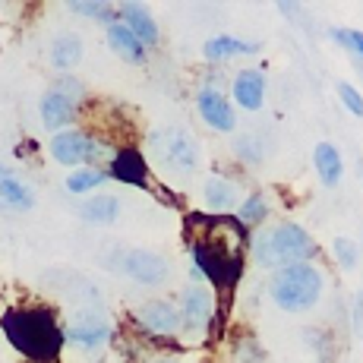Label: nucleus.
I'll return each instance as SVG.
<instances>
[{
	"instance_id": "31",
	"label": "nucleus",
	"mask_w": 363,
	"mask_h": 363,
	"mask_svg": "<svg viewBox=\"0 0 363 363\" xmlns=\"http://www.w3.org/2000/svg\"><path fill=\"white\" fill-rule=\"evenodd\" d=\"M4 174H6V167H4V162H0V177H4Z\"/></svg>"
},
{
	"instance_id": "11",
	"label": "nucleus",
	"mask_w": 363,
	"mask_h": 363,
	"mask_svg": "<svg viewBox=\"0 0 363 363\" xmlns=\"http://www.w3.org/2000/svg\"><path fill=\"white\" fill-rule=\"evenodd\" d=\"M108 177L117 184L136 186V190H149V162L136 145H121L114 149V158L108 162Z\"/></svg>"
},
{
	"instance_id": "10",
	"label": "nucleus",
	"mask_w": 363,
	"mask_h": 363,
	"mask_svg": "<svg viewBox=\"0 0 363 363\" xmlns=\"http://www.w3.org/2000/svg\"><path fill=\"white\" fill-rule=\"evenodd\" d=\"M121 272L127 278H133L136 284L158 288V284L167 281L171 265H167L164 256L152 253V250H130V253H123V259H121Z\"/></svg>"
},
{
	"instance_id": "25",
	"label": "nucleus",
	"mask_w": 363,
	"mask_h": 363,
	"mask_svg": "<svg viewBox=\"0 0 363 363\" xmlns=\"http://www.w3.org/2000/svg\"><path fill=\"white\" fill-rule=\"evenodd\" d=\"M237 218H240L243 225H262V221L269 218V196H265V193H250V196L237 206Z\"/></svg>"
},
{
	"instance_id": "4",
	"label": "nucleus",
	"mask_w": 363,
	"mask_h": 363,
	"mask_svg": "<svg viewBox=\"0 0 363 363\" xmlns=\"http://www.w3.org/2000/svg\"><path fill=\"white\" fill-rule=\"evenodd\" d=\"M269 294L275 300L278 310L284 313H306L316 306L323 294V272L313 262L288 265V269L275 272L269 281Z\"/></svg>"
},
{
	"instance_id": "12",
	"label": "nucleus",
	"mask_w": 363,
	"mask_h": 363,
	"mask_svg": "<svg viewBox=\"0 0 363 363\" xmlns=\"http://www.w3.org/2000/svg\"><path fill=\"white\" fill-rule=\"evenodd\" d=\"M196 111L202 117V123L218 133H234L237 117H234V104L228 101V95L215 86H202L196 95Z\"/></svg>"
},
{
	"instance_id": "30",
	"label": "nucleus",
	"mask_w": 363,
	"mask_h": 363,
	"mask_svg": "<svg viewBox=\"0 0 363 363\" xmlns=\"http://www.w3.org/2000/svg\"><path fill=\"white\" fill-rule=\"evenodd\" d=\"M51 89H57V92H64V95H69L73 101H79L82 104V99H86V86H82L76 76H60L57 82H54Z\"/></svg>"
},
{
	"instance_id": "16",
	"label": "nucleus",
	"mask_w": 363,
	"mask_h": 363,
	"mask_svg": "<svg viewBox=\"0 0 363 363\" xmlns=\"http://www.w3.org/2000/svg\"><path fill=\"white\" fill-rule=\"evenodd\" d=\"M262 48L256 41H243V38H234V35H215L202 45V57L208 64H225L231 57H250V54H259Z\"/></svg>"
},
{
	"instance_id": "2",
	"label": "nucleus",
	"mask_w": 363,
	"mask_h": 363,
	"mask_svg": "<svg viewBox=\"0 0 363 363\" xmlns=\"http://www.w3.org/2000/svg\"><path fill=\"white\" fill-rule=\"evenodd\" d=\"M250 250H253V259L259 262L262 269L281 272V269H288V265L310 262L313 256H316V240H313L297 221H281V225L269 228V231L253 234Z\"/></svg>"
},
{
	"instance_id": "19",
	"label": "nucleus",
	"mask_w": 363,
	"mask_h": 363,
	"mask_svg": "<svg viewBox=\"0 0 363 363\" xmlns=\"http://www.w3.org/2000/svg\"><path fill=\"white\" fill-rule=\"evenodd\" d=\"M0 208H4V212H29V208H35L32 186L10 171L0 177Z\"/></svg>"
},
{
	"instance_id": "23",
	"label": "nucleus",
	"mask_w": 363,
	"mask_h": 363,
	"mask_svg": "<svg viewBox=\"0 0 363 363\" xmlns=\"http://www.w3.org/2000/svg\"><path fill=\"white\" fill-rule=\"evenodd\" d=\"M121 215V199L117 196H92L79 206V218L92 221V225H111Z\"/></svg>"
},
{
	"instance_id": "6",
	"label": "nucleus",
	"mask_w": 363,
	"mask_h": 363,
	"mask_svg": "<svg viewBox=\"0 0 363 363\" xmlns=\"http://www.w3.org/2000/svg\"><path fill=\"white\" fill-rule=\"evenodd\" d=\"M67 332V341L73 347H79V351H99L111 341V319L104 316L101 310H76L73 316H69V323L64 325Z\"/></svg>"
},
{
	"instance_id": "24",
	"label": "nucleus",
	"mask_w": 363,
	"mask_h": 363,
	"mask_svg": "<svg viewBox=\"0 0 363 363\" xmlns=\"http://www.w3.org/2000/svg\"><path fill=\"white\" fill-rule=\"evenodd\" d=\"M67 10H69V13H76V16L95 19V23H101L104 29L117 23V6H114V4H108V0H69Z\"/></svg>"
},
{
	"instance_id": "18",
	"label": "nucleus",
	"mask_w": 363,
	"mask_h": 363,
	"mask_svg": "<svg viewBox=\"0 0 363 363\" xmlns=\"http://www.w3.org/2000/svg\"><path fill=\"white\" fill-rule=\"evenodd\" d=\"M48 60H51V67L60 69V73L76 69V67H79V60H82V38L76 32L54 35L51 48H48Z\"/></svg>"
},
{
	"instance_id": "21",
	"label": "nucleus",
	"mask_w": 363,
	"mask_h": 363,
	"mask_svg": "<svg viewBox=\"0 0 363 363\" xmlns=\"http://www.w3.org/2000/svg\"><path fill=\"white\" fill-rule=\"evenodd\" d=\"M313 164H316V174L325 186H338V180L345 177V162H341V152L335 149L332 143H319L313 149Z\"/></svg>"
},
{
	"instance_id": "9",
	"label": "nucleus",
	"mask_w": 363,
	"mask_h": 363,
	"mask_svg": "<svg viewBox=\"0 0 363 363\" xmlns=\"http://www.w3.org/2000/svg\"><path fill=\"white\" fill-rule=\"evenodd\" d=\"M152 143L158 145V158H162L164 167L171 171H193L199 162V149L193 143L190 133L184 130H164V133H155Z\"/></svg>"
},
{
	"instance_id": "22",
	"label": "nucleus",
	"mask_w": 363,
	"mask_h": 363,
	"mask_svg": "<svg viewBox=\"0 0 363 363\" xmlns=\"http://www.w3.org/2000/svg\"><path fill=\"white\" fill-rule=\"evenodd\" d=\"M108 167H76V171L67 174L64 186L67 193H73V196H89V193H95L101 184H108Z\"/></svg>"
},
{
	"instance_id": "26",
	"label": "nucleus",
	"mask_w": 363,
	"mask_h": 363,
	"mask_svg": "<svg viewBox=\"0 0 363 363\" xmlns=\"http://www.w3.org/2000/svg\"><path fill=\"white\" fill-rule=\"evenodd\" d=\"M332 250H335V259H338L341 269H354L357 259H360V250L351 237H338V240L332 243Z\"/></svg>"
},
{
	"instance_id": "8",
	"label": "nucleus",
	"mask_w": 363,
	"mask_h": 363,
	"mask_svg": "<svg viewBox=\"0 0 363 363\" xmlns=\"http://www.w3.org/2000/svg\"><path fill=\"white\" fill-rule=\"evenodd\" d=\"M215 294L206 284H190L180 294V319H184V332L186 335H202L212 329L215 323Z\"/></svg>"
},
{
	"instance_id": "7",
	"label": "nucleus",
	"mask_w": 363,
	"mask_h": 363,
	"mask_svg": "<svg viewBox=\"0 0 363 363\" xmlns=\"http://www.w3.org/2000/svg\"><path fill=\"white\" fill-rule=\"evenodd\" d=\"M133 323L139 325L152 338H174L184 332V319H180V306L174 300H145L143 306L133 310Z\"/></svg>"
},
{
	"instance_id": "1",
	"label": "nucleus",
	"mask_w": 363,
	"mask_h": 363,
	"mask_svg": "<svg viewBox=\"0 0 363 363\" xmlns=\"http://www.w3.org/2000/svg\"><path fill=\"white\" fill-rule=\"evenodd\" d=\"M0 329L10 347L29 363H60L67 332L57 313L45 303H16L0 316Z\"/></svg>"
},
{
	"instance_id": "13",
	"label": "nucleus",
	"mask_w": 363,
	"mask_h": 363,
	"mask_svg": "<svg viewBox=\"0 0 363 363\" xmlns=\"http://www.w3.org/2000/svg\"><path fill=\"white\" fill-rule=\"evenodd\" d=\"M117 19H121L145 48H155L158 41H162V29H158L155 16H152V10L145 4H139V0H123V4H117Z\"/></svg>"
},
{
	"instance_id": "27",
	"label": "nucleus",
	"mask_w": 363,
	"mask_h": 363,
	"mask_svg": "<svg viewBox=\"0 0 363 363\" xmlns=\"http://www.w3.org/2000/svg\"><path fill=\"white\" fill-rule=\"evenodd\" d=\"M332 38L338 41V45H345L354 57L363 60V32L360 29H332Z\"/></svg>"
},
{
	"instance_id": "28",
	"label": "nucleus",
	"mask_w": 363,
	"mask_h": 363,
	"mask_svg": "<svg viewBox=\"0 0 363 363\" xmlns=\"http://www.w3.org/2000/svg\"><path fill=\"white\" fill-rule=\"evenodd\" d=\"M338 99L354 117H363V95L351 86V82H338Z\"/></svg>"
},
{
	"instance_id": "3",
	"label": "nucleus",
	"mask_w": 363,
	"mask_h": 363,
	"mask_svg": "<svg viewBox=\"0 0 363 363\" xmlns=\"http://www.w3.org/2000/svg\"><path fill=\"white\" fill-rule=\"evenodd\" d=\"M190 256L202 281H212V288L228 303L243 275V247L221 243L218 237H196L190 240Z\"/></svg>"
},
{
	"instance_id": "15",
	"label": "nucleus",
	"mask_w": 363,
	"mask_h": 363,
	"mask_svg": "<svg viewBox=\"0 0 363 363\" xmlns=\"http://www.w3.org/2000/svg\"><path fill=\"white\" fill-rule=\"evenodd\" d=\"M231 95L243 111H259L265 104V76H262V69H240L231 82Z\"/></svg>"
},
{
	"instance_id": "29",
	"label": "nucleus",
	"mask_w": 363,
	"mask_h": 363,
	"mask_svg": "<svg viewBox=\"0 0 363 363\" xmlns=\"http://www.w3.org/2000/svg\"><path fill=\"white\" fill-rule=\"evenodd\" d=\"M234 152H237V155H240L247 164L262 162V149L256 145V139H253V136H240V139H237V143H234Z\"/></svg>"
},
{
	"instance_id": "14",
	"label": "nucleus",
	"mask_w": 363,
	"mask_h": 363,
	"mask_svg": "<svg viewBox=\"0 0 363 363\" xmlns=\"http://www.w3.org/2000/svg\"><path fill=\"white\" fill-rule=\"evenodd\" d=\"M38 114H41L45 130L64 133L69 123H76V117H79V101H73L69 95L57 92V89H48L38 101Z\"/></svg>"
},
{
	"instance_id": "20",
	"label": "nucleus",
	"mask_w": 363,
	"mask_h": 363,
	"mask_svg": "<svg viewBox=\"0 0 363 363\" xmlns=\"http://www.w3.org/2000/svg\"><path fill=\"white\" fill-rule=\"evenodd\" d=\"M202 196H206V202H208V208H212V212H228V208H237L243 202L237 184L231 177H221V174H212V177L206 180Z\"/></svg>"
},
{
	"instance_id": "5",
	"label": "nucleus",
	"mask_w": 363,
	"mask_h": 363,
	"mask_svg": "<svg viewBox=\"0 0 363 363\" xmlns=\"http://www.w3.org/2000/svg\"><path fill=\"white\" fill-rule=\"evenodd\" d=\"M48 152L57 164L64 167H101V158H114V149L108 143H101L95 133L79 130V127H69L64 133H54L51 143H48Z\"/></svg>"
},
{
	"instance_id": "17",
	"label": "nucleus",
	"mask_w": 363,
	"mask_h": 363,
	"mask_svg": "<svg viewBox=\"0 0 363 363\" xmlns=\"http://www.w3.org/2000/svg\"><path fill=\"white\" fill-rule=\"evenodd\" d=\"M108 48L121 60H127V64H145V60H149V48H145L121 19H117L114 26H108Z\"/></svg>"
}]
</instances>
